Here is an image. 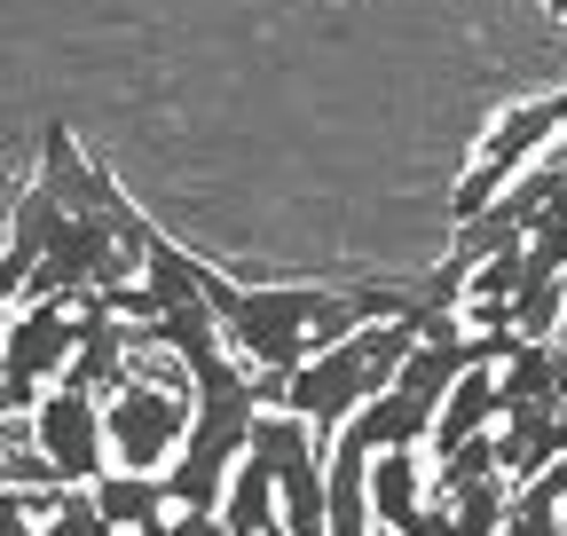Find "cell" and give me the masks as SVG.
Returning <instances> with one entry per match:
<instances>
[{"label":"cell","instance_id":"cell-1","mask_svg":"<svg viewBox=\"0 0 567 536\" xmlns=\"http://www.w3.org/2000/svg\"><path fill=\"white\" fill-rule=\"evenodd\" d=\"M189 379H118L103 394V426H111V465H134V474H166L182 434H189Z\"/></svg>","mask_w":567,"mask_h":536},{"label":"cell","instance_id":"cell-2","mask_svg":"<svg viewBox=\"0 0 567 536\" xmlns=\"http://www.w3.org/2000/svg\"><path fill=\"white\" fill-rule=\"evenodd\" d=\"M559 126H567V95H536V103L505 111V126H496L488 143H481L473 174L457 182V197H450V221H473V214H488L496 197H505V189L520 182V166H528L536 151H551V143H559Z\"/></svg>","mask_w":567,"mask_h":536},{"label":"cell","instance_id":"cell-3","mask_svg":"<svg viewBox=\"0 0 567 536\" xmlns=\"http://www.w3.org/2000/svg\"><path fill=\"white\" fill-rule=\"evenodd\" d=\"M95 292L87 300H71V292H32L9 323H0V355H9V371H24V379H63V363L80 355V340L95 331Z\"/></svg>","mask_w":567,"mask_h":536},{"label":"cell","instance_id":"cell-4","mask_svg":"<svg viewBox=\"0 0 567 536\" xmlns=\"http://www.w3.org/2000/svg\"><path fill=\"white\" fill-rule=\"evenodd\" d=\"M32 434H40V450L55 457L63 482H95V474H111L103 394H87V386H48V394L32 402Z\"/></svg>","mask_w":567,"mask_h":536},{"label":"cell","instance_id":"cell-5","mask_svg":"<svg viewBox=\"0 0 567 536\" xmlns=\"http://www.w3.org/2000/svg\"><path fill=\"white\" fill-rule=\"evenodd\" d=\"M425 505H434V450L425 442H394L371 457V513L386 536H402Z\"/></svg>","mask_w":567,"mask_h":536},{"label":"cell","instance_id":"cell-6","mask_svg":"<svg viewBox=\"0 0 567 536\" xmlns=\"http://www.w3.org/2000/svg\"><path fill=\"white\" fill-rule=\"evenodd\" d=\"M496 419H505V386H496V363H465V371L450 379V394H442V411H434V442H425V450L442 457V450L488 434Z\"/></svg>","mask_w":567,"mask_h":536},{"label":"cell","instance_id":"cell-7","mask_svg":"<svg viewBox=\"0 0 567 536\" xmlns=\"http://www.w3.org/2000/svg\"><path fill=\"white\" fill-rule=\"evenodd\" d=\"M87 489H95V505H103V520H111L118 536H134L142 520L174 513V489H166V474H134V465H111V474H95Z\"/></svg>","mask_w":567,"mask_h":536},{"label":"cell","instance_id":"cell-8","mask_svg":"<svg viewBox=\"0 0 567 536\" xmlns=\"http://www.w3.org/2000/svg\"><path fill=\"white\" fill-rule=\"evenodd\" d=\"M221 520H229L237 536H260V528H276V520H284V497H276V465H268V450H245V457H237V474H229V489H221Z\"/></svg>","mask_w":567,"mask_h":536},{"label":"cell","instance_id":"cell-9","mask_svg":"<svg viewBox=\"0 0 567 536\" xmlns=\"http://www.w3.org/2000/svg\"><path fill=\"white\" fill-rule=\"evenodd\" d=\"M126 379V323L111 308H95V331L80 340V355L63 363V386H87V394H111Z\"/></svg>","mask_w":567,"mask_h":536},{"label":"cell","instance_id":"cell-10","mask_svg":"<svg viewBox=\"0 0 567 536\" xmlns=\"http://www.w3.org/2000/svg\"><path fill=\"white\" fill-rule=\"evenodd\" d=\"M559 323H567V277H528L513 292V331L520 340H559Z\"/></svg>","mask_w":567,"mask_h":536},{"label":"cell","instance_id":"cell-11","mask_svg":"<svg viewBox=\"0 0 567 536\" xmlns=\"http://www.w3.org/2000/svg\"><path fill=\"white\" fill-rule=\"evenodd\" d=\"M450 513H457V528H465V536H505V520H513V482H505V474H488V482L457 489V497H450Z\"/></svg>","mask_w":567,"mask_h":536},{"label":"cell","instance_id":"cell-12","mask_svg":"<svg viewBox=\"0 0 567 536\" xmlns=\"http://www.w3.org/2000/svg\"><path fill=\"white\" fill-rule=\"evenodd\" d=\"M40 536H118V528L103 520V505H95V489H87V482H71V489H55V497H48Z\"/></svg>","mask_w":567,"mask_h":536},{"label":"cell","instance_id":"cell-13","mask_svg":"<svg viewBox=\"0 0 567 536\" xmlns=\"http://www.w3.org/2000/svg\"><path fill=\"white\" fill-rule=\"evenodd\" d=\"M0 536H40V505H32V489H0Z\"/></svg>","mask_w":567,"mask_h":536},{"label":"cell","instance_id":"cell-14","mask_svg":"<svg viewBox=\"0 0 567 536\" xmlns=\"http://www.w3.org/2000/svg\"><path fill=\"white\" fill-rule=\"evenodd\" d=\"M402 536H465V528H457V513H450V497H434V505H425V513H417V520H410Z\"/></svg>","mask_w":567,"mask_h":536},{"label":"cell","instance_id":"cell-15","mask_svg":"<svg viewBox=\"0 0 567 536\" xmlns=\"http://www.w3.org/2000/svg\"><path fill=\"white\" fill-rule=\"evenodd\" d=\"M0 323H9V292H0Z\"/></svg>","mask_w":567,"mask_h":536},{"label":"cell","instance_id":"cell-16","mask_svg":"<svg viewBox=\"0 0 567 536\" xmlns=\"http://www.w3.org/2000/svg\"><path fill=\"white\" fill-rule=\"evenodd\" d=\"M260 536H284V520H276V528H260Z\"/></svg>","mask_w":567,"mask_h":536},{"label":"cell","instance_id":"cell-17","mask_svg":"<svg viewBox=\"0 0 567 536\" xmlns=\"http://www.w3.org/2000/svg\"><path fill=\"white\" fill-rule=\"evenodd\" d=\"M551 9H559V17H567V0H551Z\"/></svg>","mask_w":567,"mask_h":536},{"label":"cell","instance_id":"cell-18","mask_svg":"<svg viewBox=\"0 0 567 536\" xmlns=\"http://www.w3.org/2000/svg\"><path fill=\"white\" fill-rule=\"evenodd\" d=\"M559 348H567V340H559Z\"/></svg>","mask_w":567,"mask_h":536}]
</instances>
